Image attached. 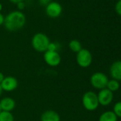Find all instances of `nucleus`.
Wrapping results in <instances>:
<instances>
[{
	"mask_svg": "<svg viewBox=\"0 0 121 121\" xmlns=\"http://www.w3.org/2000/svg\"><path fill=\"white\" fill-rule=\"evenodd\" d=\"M43 58L45 62L50 66L55 67L60 64V56L58 53V51H46L44 52Z\"/></svg>",
	"mask_w": 121,
	"mask_h": 121,
	"instance_id": "nucleus-6",
	"label": "nucleus"
},
{
	"mask_svg": "<svg viewBox=\"0 0 121 121\" xmlns=\"http://www.w3.org/2000/svg\"><path fill=\"white\" fill-rule=\"evenodd\" d=\"M2 111V110H1V108H0V112H1Z\"/></svg>",
	"mask_w": 121,
	"mask_h": 121,
	"instance_id": "nucleus-27",
	"label": "nucleus"
},
{
	"mask_svg": "<svg viewBox=\"0 0 121 121\" xmlns=\"http://www.w3.org/2000/svg\"><path fill=\"white\" fill-rule=\"evenodd\" d=\"M26 23V17L21 11H14L8 14L4 18V25L9 31H16L24 27Z\"/></svg>",
	"mask_w": 121,
	"mask_h": 121,
	"instance_id": "nucleus-1",
	"label": "nucleus"
},
{
	"mask_svg": "<svg viewBox=\"0 0 121 121\" xmlns=\"http://www.w3.org/2000/svg\"><path fill=\"white\" fill-rule=\"evenodd\" d=\"M4 78H5V77L4 76V74H3L2 73L0 72V85H1V83H2V81H4Z\"/></svg>",
	"mask_w": 121,
	"mask_h": 121,
	"instance_id": "nucleus-23",
	"label": "nucleus"
},
{
	"mask_svg": "<svg viewBox=\"0 0 121 121\" xmlns=\"http://www.w3.org/2000/svg\"><path fill=\"white\" fill-rule=\"evenodd\" d=\"M51 2V0H39V4L43 7H46Z\"/></svg>",
	"mask_w": 121,
	"mask_h": 121,
	"instance_id": "nucleus-20",
	"label": "nucleus"
},
{
	"mask_svg": "<svg viewBox=\"0 0 121 121\" xmlns=\"http://www.w3.org/2000/svg\"><path fill=\"white\" fill-rule=\"evenodd\" d=\"M69 48L73 52H76V53L79 52L82 49V46H81V42L76 39L71 40L69 43Z\"/></svg>",
	"mask_w": 121,
	"mask_h": 121,
	"instance_id": "nucleus-14",
	"label": "nucleus"
},
{
	"mask_svg": "<svg viewBox=\"0 0 121 121\" xmlns=\"http://www.w3.org/2000/svg\"><path fill=\"white\" fill-rule=\"evenodd\" d=\"M62 11V6L56 2H51L46 7V14L51 18H57L60 17Z\"/></svg>",
	"mask_w": 121,
	"mask_h": 121,
	"instance_id": "nucleus-7",
	"label": "nucleus"
},
{
	"mask_svg": "<svg viewBox=\"0 0 121 121\" xmlns=\"http://www.w3.org/2000/svg\"><path fill=\"white\" fill-rule=\"evenodd\" d=\"M2 10V4L1 2H0V12H1Z\"/></svg>",
	"mask_w": 121,
	"mask_h": 121,
	"instance_id": "nucleus-26",
	"label": "nucleus"
},
{
	"mask_svg": "<svg viewBox=\"0 0 121 121\" xmlns=\"http://www.w3.org/2000/svg\"><path fill=\"white\" fill-rule=\"evenodd\" d=\"M9 1L11 2H12V3H14V4H18V3H19V2H22L23 0H9Z\"/></svg>",
	"mask_w": 121,
	"mask_h": 121,
	"instance_id": "nucleus-24",
	"label": "nucleus"
},
{
	"mask_svg": "<svg viewBox=\"0 0 121 121\" xmlns=\"http://www.w3.org/2000/svg\"><path fill=\"white\" fill-rule=\"evenodd\" d=\"M16 106V103L14 99L10 97L4 98L0 101V108L2 111L11 112L14 109Z\"/></svg>",
	"mask_w": 121,
	"mask_h": 121,
	"instance_id": "nucleus-11",
	"label": "nucleus"
},
{
	"mask_svg": "<svg viewBox=\"0 0 121 121\" xmlns=\"http://www.w3.org/2000/svg\"><path fill=\"white\" fill-rule=\"evenodd\" d=\"M117 117L112 111H106L102 113L98 121H117Z\"/></svg>",
	"mask_w": 121,
	"mask_h": 121,
	"instance_id": "nucleus-13",
	"label": "nucleus"
},
{
	"mask_svg": "<svg viewBox=\"0 0 121 121\" xmlns=\"http://www.w3.org/2000/svg\"><path fill=\"white\" fill-rule=\"evenodd\" d=\"M98 99L99 104L103 106L108 105L111 103L113 99V93L110 91H109L108 88H104L100 90V91L98 93Z\"/></svg>",
	"mask_w": 121,
	"mask_h": 121,
	"instance_id": "nucleus-8",
	"label": "nucleus"
},
{
	"mask_svg": "<svg viewBox=\"0 0 121 121\" xmlns=\"http://www.w3.org/2000/svg\"><path fill=\"white\" fill-rule=\"evenodd\" d=\"M108 78L103 73L97 72L93 73L91 77V83L92 86L96 89H104L106 88Z\"/></svg>",
	"mask_w": 121,
	"mask_h": 121,
	"instance_id": "nucleus-5",
	"label": "nucleus"
},
{
	"mask_svg": "<svg viewBox=\"0 0 121 121\" xmlns=\"http://www.w3.org/2000/svg\"><path fill=\"white\" fill-rule=\"evenodd\" d=\"M119 88H120L119 81L114 80V79L108 81L107 86H106V88H108L111 92H115V91H117L119 89Z\"/></svg>",
	"mask_w": 121,
	"mask_h": 121,
	"instance_id": "nucleus-15",
	"label": "nucleus"
},
{
	"mask_svg": "<svg viewBox=\"0 0 121 121\" xmlns=\"http://www.w3.org/2000/svg\"><path fill=\"white\" fill-rule=\"evenodd\" d=\"M92 54L88 49L82 48L77 53L76 61L79 66L82 68H87L91 66L92 63Z\"/></svg>",
	"mask_w": 121,
	"mask_h": 121,
	"instance_id": "nucleus-4",
	"label": "nucleus"
},
{
	"mask_svg": "<svg viewBox=\"0 0 121 121\" xmlns=\"http://www.w3.org/2000/svg\"><path fill=\"white\" fill-rule=\"evenodd\" d=\"M112 112L117 117H121V101H119L114 105Z\"/></svg>",
	"mask_w": 121,
	"mask_h": 121,
	"instance_id": "nucleus-17",
	"label": "nucleus"
},
{
	"mask_svg": "<svg viewBox=\"0 0 121 121\" xmlns=\"http://www.w3.org/2000/svg\"><path fill=\"white\" fill-rule=\"evenodd\" d=\"M0 121H14V116L11 112H0Z\"/></svg>",
	"mask_w": 121,
	"mask_h": 121,
	"instance_id": "nucleus-16",
	"label": "nucleus"
},
{
	"mask_svg": "<svg viewBox=\"0 0 121 121\" xmlns=\"http://www.w3.org/2000/svg\"><path fill=\"white\" fill-rule=\"evenodd\" d=\"M115 9V12H117V14H119L120 16H121V0H119V1L116 3Z\"/></svg>",
	"mask_w": 121,
	"mask_h": 121,
	"instance_id": "nucleus-19",
	"label": "nucleus"
},
{
	"mask_svg": "<svg viewBox=\"0 0 121 121\" xmlns=\"http://www.w3.org/2000/svg\"><path fill=\"white\" fill-rule=\"evenodd\" d=\"M50 43L48 37L43 33L36 34L31 40V45L33 48L38 52H45L48 49Z\"/></svg>",
	"mask_w": 121,
	"mask_h": 121,
	"instance_id": "nucleus-2",
	"label": "nucleus"
},
{
	"mask_svg": "<svg viewBox=\"0 0 121 121\" xmlns=\"http://www.w3.org/2000/svg\"><path fill=\"white\" fill-rule=\"evenodd\" d=\"M17 5V8H18L19 10H22V9H24V8L25 7V5H24V4L23 3V2H21L18 3Z\"/></svg>",
	"mask_w": 121,
	"mask_h": 121,
	"instance_id": "nucleus-21",
	"label": "nucleus"
},
{
	"mask_svg": "<svg viewBox=\"0 0 121 121\" xmlns=\"http://www.w3.org/2000/svg\"><path fill=\"white\" fill-rule=\"evenodd\" d=\"M18 86V81L17 78L12 76H7L4 78V81L1 83L2 91H14Z\"/></svg>",
	"mask_w": 121,
	"mask_h": 121,
	"instance_id": "nucleus-9",
	"label": "nucleus"
},
{
	"mask_svg": "<svg viewBox=\"0 0 121 121\" xmlns=\"http://www.w3.org/2000/svg\"><path fill=\"white\" fill-rule=\"evenodd\" d=\"M58 49V45L56 43L54 42H50L47 51H57Z\"/></svg>",
	"mask_w": 121,
	"mask_h": 121,
	"instance_id": "nucleus-18",
	"label": "nucleus"
},
{
	"mask_svg": "<svg viewBox=\"0 0 121 121\" xmlns=\"http://www.w3.org/2000/svg\"><path fill=\"white\" fill-rule=\"evenodd\" d=\"M41 121H60V116L56 111L48 110L41 115Z\"/></svg>",
	"mask_w": 121,
	"mask_h": 121,
	"instance_id": "nucleus-12",
	"label": "nucleus"
},
{
	"mask_svg": "<svg viewBox=\"0 0 121 121\" xmlns=\"http://www.w3.org/2000/svg\"><path fill=\"white\" fill-rule=\"evenodd\" d=\"M4 17L1 13H0V26L4 24Z\"/></svg>",
	"mask_w": 121,
	"mask_h": 121,
	"instance_id": "nucleus-22",
	"label": "nucleus"
},
{
	"mask_svg": "<svg viewBox=\"0 0 121 121\" xmlns=\"http://www.w3.org/2000/svg\"><path fill=\"white\" fill-rule=\"evenodd\" d=\"M110 74L114 80L121 81V60H117L110 66Z\"/></svg>",
	"mask_w": 121,
	"mask_h": 121,
	"instance_id": "nucleus-10",
	"label": "nucleus"
},
{
	"mask_svg": "<svg viewBox=\"0 0 121 121\" xmlns=\"http://www.w3.org/2000/svg\"><path fill=\"white\" fill-rule=\"evenodd\" d=\"M82 103L83 107L89 111L96 110L99 105L98 95L93 91H88L84 93L82 98Z\"/></svg>",
	"mask_w": 121,
	"mask_h": 121,
	"instance_id": "nucleus-3",
	"label": "nucleus"
},
{
	"mask_svg": "<svg viewBox=\"0 0 121 121\" xmlns=\"http://www.w3.org/2000/svg\"><path fill=\"white\" fill-rule=\"evenodd\" d=\"M2 88L1 87V85H0V95H2Z\"/></svg>",
	"mask_w": 121,
	"mask_h": 121,
	"instance_id": "nucleus-25",
	"label": "nucleus"
}]
</instances>
